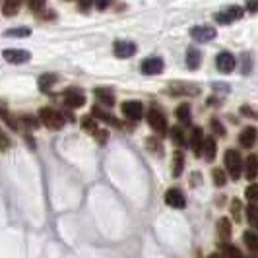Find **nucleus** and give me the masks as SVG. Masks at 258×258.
Listing matches in <instances>:
<instances>
[{
  "label": "nucleus",
  "mask_w": 258,
  "mask_h": 258,
  "mask_svg": "<svg viewBox=\"0 0 258 258\" xmlns=\"http://www.w3.org/2000/svg\"><path fill=\"white\" fill-rule=\"evenodd\" d=\"M223 163L227 167V173L231 175V179H239L241 177V173H243V159H241V155H239L237 150L229 148L225 152V155H223Z\"/></svg>",
  "instance_id": "nucleus-1"
},
{
  "label": "nucleus",
  "mask_w": 258,
  "mask_h": 258,
  "mask_svg": "<svg viewBox=\"0 0 258 258\" xmlns=\"http://www.w3.org/2000/svg\"><path fill=\"white\" fill-rule=\"evenodd\" d=\"M39 118H41V122H43L47 128H51V130H60L66 122L64 115L58 113V111H54V109H41V111H39Z\"/></svg>",
  "instance_id": "nucleus-2"
},
{
  "label": "nucleus",
  "mask_w": 258,
  "mask_h": 258,
  "mask_svg": "<svg viewBox=\"0 0 258 258\" xmlns=\"http://www.w3.org/2000/svg\"><path fill=\"white\" fill-rule=\"evenodd\" d=\"M148 122H150V126L157 134H165L167 132V118H165V115L159 109H155V107L148 111Z\"/></svg>",
  "instance_id": "nucleus-3"
},
{
  "label": "nucleus",
  "mask_w": 258,
  "mask_h": 258,
  "mask_svg": "<svg viewBox=\"0 0 258 258\" xmlns=\"http://www.w3.org/2000/svg\"><path fill=\"white\" fill-rule=\"evenodd\" d=\"M216 35H218V31H216V27L212 26H196L190 29V37L196 39L198 43H208Z\"/></svg>",
  "instance_id": "nucleus-4"
},
{
  "label": "nucleus",
  "mask_w": 258,
  "mask_h": 258,
  "mask_svg": "<svg viewBox=\"0 0 258 258\" xmlns=\"http://www.w3.org/2000/svg\"><path fill=\"white\" fill-rule=\"evenodd\" d=\"M120 111H122V115L126 116L128 120H138L144 115V107L140 101H124L122 107H120Z\"/></svg>",
  "instance_id": "nucleus-5"
},
{
  "label": "nucleus",
  "mask_w": 258,
  "mask_h": 258,
  "mask_svg": "<svg viewBox=\"0 0 258 258\" xmlns=\"http://www.w3.org/2000/svg\"><path fill=\"white\" fill-rule=\"evenodd\" d=\"M243 16V8L241 6H229V8H225L223 12L216 14V22H220V24H231L235 20H239Z\"/></svg>",
  "instance_id": "nucleus-6"
},
{
  "label": "nucleus",
  "mask_w": 258,
  "mask_h": 258,
  "mask_svg": "<svg viewBox=\"0 0 258 258\" xmlns=\"http://www.w3.org/2000/svg\"><path fill=\"white\" fill-rule=\"evenodd\" d=\"M4 58L12 64H24L31 58V52L24 51V49H6L4 51Z\"/></svg>",
  "instance_id": "nucleus-7"
},
{
  "label": "nucleus",
  "mask_w": 258,
  "mask_h": 258,
  "mask_svg": "<svg viewBox=\"0 0 258 258\" xmlns=\"http://www.w3.org/2000/svg\"><path fill=\"white\" fill-rule=\"evenodd\" d=\"M235 64H237V62H235V56H233L231 52L223 51L216 56V66H218L220 72H225V74H227V72H233V70H235Z\"/></svg>",
  "instance_id": "nucleus-8"
},
{
  "label": "nucleus",
  "mask_w": 258,
  "mask_h": 258,
  "mask_svg": "<svg viewBox=\"0 0 258 258\" xmlns=\"http://www.w3.org/2000/svg\"><path fill=\"white\" fill-rule=\"evenodd\" d=\"M64 103H66V107H70V109H80L82 105L86 103V97H84V93L80 90L72 88V90H66Z\"/></svg>",
  "instance_id": "nucleus-9"
},
{
  "label": "nucleus",
  "mask_w": 258,
  "mask_h": 258,
  "mask_svg": "<svg viewBox=\"0 0 258 258\" xmlns=\"http://www.w3.org/2000/svg\"><path fill=\"white\" fill-rule=\"evenodd\" d=\"M113 51H115V56H118V58H130L136 52V45L132 41H116Z\"/></svg>",
  "instance_id": "nucleus-10"
},
{
  "label": "nucleus",
  "mask_w": 258,
  "mask_h": 258,
  "mask_svg": "<svg viewBox=\"0 0 258 258\" xmlns=\"http://www.w3.org/2000/svg\"><path fill=\"white\" fill-rule=\"evenodd\" d=\"M163 70V60L159 56H150L142 62V72L148 74V76H154V74H159Z\"/></svg>",
  "instance_id": "nucleus-11"
},
{
  "label": "nucleus",
  "mask_w": 258,
  "mask_h": 258,
  "mask_svg": "<svg viewBox=\"0 0 258 258\" xmlns=\"http://www.w3.org/2000/svg\"><path fill=\"white\" fill-rule=\"evenodd\" d=\"M165 204L171 208H184V204H186L184 194L179 188H169L165 192Z\"/></svg>",
  "instance_id": "nucleus-12"
},
{
  "label": "nucleus",
  "mask_w": 258,
  "mask_h": 258,
  "mask_svg": "<svg viewBox=\"0 0 258 258\" xmlns=\"http://www.w3.org/2000/svg\"><path fill=\"white\" fill-rule=\"evenodd\" d=\"M239 142H241L243 148L250 150V148L254 146V142H256V128H254V126H246V128L241 132V136H239Z\"/></svg>",
  "instance_id": "nucleus-13"
},
{
  "label": "nucleus",
  "mask_w": 258,
  "mask_h": 258,
  "mask_svg": "<svg viewBox=\"0 0 258 258\" xmlns=\"http://www.w3.org/2000/svg\"><path fill=\"white\" fill-rule=\"evenodd\" d=\"M218 237H220V245H225L231 239V223L227 218H221L218 221Z\"/></svg>",
  "instance_id": "nucleus-14"
},
{
  "label": "nucleus",
  "mask_w": 258,
  "mask_h": 258,
  "mask_svg": "<svg viewBox=\"0 0 258 258\" xmlns=\"http://www.w3.org/2000/svg\"><path fill=\"white\" fill-rule=\"evenodd\" d=\"M202 142H204V132H202L200 126H196V128H192V132H190V140H188V144H190V148H192V152L196 155H200Z\"/></svg>",
  "instance_id": "nucleus-15"
},
{
  "label": "nucleus",
  "mask_w": 258,
  "mask_h": 258,
  "mask_svg": "<svg viewBox=\"0 0 258 258\" xmlns=\"http://www.w3.org/2000/svg\"><path fill=\"white\" fill-rule=\"evenodd\" d=\"M95 97H97V101L105 107H113L115 105V95H113V91L107 90V88H97L95 90Z\"/></svg>",
  "instance_id": "nucleus-16"
},
{
  "label": "nucleus",
  "mask_w": 258,
  "mask_h": 258,
  "mask_svg": "<svg viewBox=\"0 0 258 258\" xmlns=\"http://www.w3.org/2000/svg\"><path fill=\"white\" fill-rule=\"evenodd\" d=\"M200 155H202L206 161H214V157H216V140H212V138H204V142H202V150H200Z\"/></svg>",
  "instance_id": "nucleus-17"
},
{
  "label": "nucleus",
  "mask_w": 258,
  "mask_h": 258,
  "mask_svg": "<svg viewBox=\"0 0 258 258\" xmlns=\"http://www.w3.org/2000/svg\"><path fill=\"white\" fill-rule=\"evenodd\" d=\"M202 62V52L198 51L196 47H190L188 51H186V66L190 68V70H196L198 66Z\"/></svg>",
  "instance_id": "nucleus-18"
},
{
  "label": "nucleus",
  "mask_w": 258,
  "mask_h": 258,
  "mask_svg": "<svg viewBox=\"0 0 258 258\" xmlns=\"http://www.w3.org/2000/svg\"><path fill=\"white\" fill-rule=\"evenodd\" d=\"M93 116H97L99 120H103V122H107V124H111V126H120V122L116 120L113 115H109V113H105V111H101L99 107H95L93 109Z\"/></svg>",
  "instance_id": "nucleus-19"
},
{
  "label": "nucleus",
  "mask_w": 258,
  "mask_h": 258,
  "mask_svg": "<svg viewBox=\"0 0 258 258\" xmlns=\"http://www.w3.org/2000/svg\"><path fill=\"white\" fill-rule=\"evenodd\" d=\"M175 115H177V118L181 120L182 124H190V107L186 103L179 105L177 111H175Z\"/></svg>",
  "instance_id": "nucleus-20"
},
{
  "label": "nucleus",
  "mask_w": 258,
  "mask_h": 258,
  "mask_svg": "<svg viewBox=\"0 0 258 258\" xmlns=\"http://www.w3.org/2000/svg\"><path fill=\"white\" fill-rule=\"evenodd\" d=\"M245 167H246V179L248 181H254L256 179V155H248Z\"/></svg>",
  "instance_id": "nucleus-21"
},
{
  "label": "nucleus",
  "mask_w": 258,
  "mask_h": 258,
  "mask_svg": "<svg viewBox=\"0 0 258 258\" xmlns=\"http://www.w3.org/2000/svg\"><path fill=\"white\" fill-rule=\"evenodd\" d=\"M243 239H245L246 246L252 250V252H256L258 250V235L254 231H245L243 233Z\"/></svg>",
  "instance_id": "nucleus-22"
},
{
  "label": "nucleus",
  "mask_w": 258,
  "mask_h": 258,
  "mask_svg": "<svg viewBox=\"0 0 258 258\" xmlns=\"http://www.w3.org/2000/svg\"><path fill=\"white\" fill-rule=\"evenodd\" d=\"M171 140H173V144L177 146V148H182L184 144H186V138H184V132H182L179 126H175V128L171 130Z\"/></svg>",
  "instance_id": "nucleus-23"
},
{
  "label": "nucleus",
  "mask_w": 258,
  "mask_h": 258,
  "mask_svg": "<svg viewBox=\"0 0 258 258\" xmlns=\"http://www.w3.org/2000/svg\"><path fill=\"white\" fill-rule=\"evenodd\" d=\"M54 82H56V76H54V74H43V76L39 78V90L49 91Z\"/></svg>",
  "instance_id": "nucleus-24"
},
{
  "label": "nucleus",
  "mask_w": 258,
  "mask_h": 258,
  "mask_svg": "<svg viewBox=\"0 0 258 258\" xmlns=\"http://www.w3.org/2000/svg\"><path fill=\"white\" fill-rule=\"evenodd\" d=\"M182 165H184V157H182L181 152H175V157H173V177H179L181 175Z\"/></svg>",
  "instance_id": "nucleus-25"
},
{
  "label": "nucleus",
  "mask_w": 258,
  "mask_h": 258,
  "mask_svg": "<svg viewBox=\"0 0 258 258\" xmlns=\"http://www.w3.org/2000/svg\"><path fill=\"white\" fill-rule=\"evenodd\" d=\"M22 0H4V16H16Z\"/></svg>",
  "instance_id": "nucleus-26"
},
{
  "label": "nucleus",
  "mask_w": 258,
  "mask_h": 258,
  "mask_svg": "<svg viewBox=\"0 0 258 258\" xmlns=\"http://www.w3.org/2000/svg\"><path fill=\"white\" fill-rule=\"evenodd\" d=\"M212 177H214V182H216L218 186H223V184L227 182V175H225L223 169H214V171H212Z\"/></svg>",
  "instance_id": "nucleus-27"
},
{
  "label": "nucleus",
  "mask_w": 258,
  "mask_h": 258,
  "mask_svg": "<svg viewBox=\"0 0 258 258\" xmlns=\"http://www.w3.org/2000/svg\"><path fill=\"white\" fill-rule=\"evenodd\" d=\"M246 216H248V223H250V227H258L256 206H254V202H250V206L246 208Z\"/></svg>",
  "instance_id": "nucleus-28"
},
{
  "label": "nucleus",
  "mask_w": 258,
  "mask_h": 258,
  "mask_svg": "<svg viewBox=\"0 0 258 258\" xmlns=\"http://www.w3.org/2000/svg\"><path fill=\"white\" fill-rule=\"evenodd\" d=\"M31 33V29H27V27H20V29H8L4 35L6 37H27Z\"/></svg>",
  "instance_id": "nucleus-29"
},
{
  "label": "nucleus",
  "mask_w": 258,
  "mask_h": 258,
  "mask_svg": "<svg viewBox=\"0 0 258 258\" xmlns=\"http://www.w3.org/2000/svg\"><path fill=\"white\" fill-rule=\"evenodd\" d=\"M0 116H2V120H4V122H6V124H8V126H10V128H18V124H16V120H14V116L10 115V113H8V111H4V109H0Z\"/></svg>",
  "instance_id": "nucleus-30"
},
{
  "label": "nucleus",
  "mask_w": 258,
  "mask_h": 258,
  "mask_svg": "<svg viewBox=\"0 0 258 258\" xmlns=\"http://www.w3.org/2000/svg\"><path fill=\"white\" fill-rule=\"evenodd\" d=\"M82 126H84L86 130H90V132H95V130H97V126H95V118H91V116H84Z\"/></svg>",
  "instance_id": "nucleus-31"
},
{
  "label": "nucleus",
  "mask_w": 258,
  "mask_h": 258,
  "mask_svg": "<svg viewBox=\"0 0 258 258\" xmlns=\"http://www.w3.org/2000/svg\"><path fill=\"white\" fill-rule=\"evenodd\" d=\"M210 126H212V130L218 134V136H225V128L221 126V122L218 120V118H212V122H210Z\"/></svg>",
  "instance_id": "nucleus-32"
},
{
  "label": "nucleus",
  "mask_w": 258,
  "mask_h": 258,
  "mask_svg": "<svg viewBox=\"0 0 258 258\" xmlns=\"http://www.w3.org/2000/svg\"><path fill=\"white\" fill-rule=\"evenodd\" d=\"M256 194H258V188H256V184L252 182V184L246 188V198H248V202H256Z\"/></svg>",
  "instance_id": "nucleus-33"
},
{
  "label": "nucleus",
  "mask_w": 258,
  "mask_h": 258,
  "mask_svg": "<svg viewBox=\"0 0 258 258\" xmlns=\"http://www.w3.org/2000/svg\"><path fill=\"white\" fill-rule=\"evenodd\" d=\"M231 210H233V218L237 221H241V202L239 200H233Z\"/></svg>",
  "instance_id": "nucleus-34"
},
{
  "label": "nucleus",
  "mask_w": 258,
  "mask_h": 258,
  "mask_svg": "<svg viewBox=\"0 0 258 258\" xmlns=\"http://www.w3.org/2000/svg\"><path fill=\"white\" fill-rule=\"evenodd\" d=\"M22 120H24V124H27L29 128H37L39 126V120H35V116H31V115L22 116Z\"/></svg>",
  "instance_id": "nucleus-35"
},
{
  "label": "nucleus",
  "mask_w": 258,
  "mask_h": 258,
  "mask_svg": "<svg viewBox=\"0 0 258 258\" xmlns=\"http://www.w3.org/2000/svg\"><path fill=\"white\" fill-rule=\"evenodd\" d=\"M10 148V140H8V136L0 130V152H4V150H8Z\"/></svg>",
  "instance_id": "nucleus-36"
},
{
  "label": "nucleus",
  "mask_w": 258,
  "mask_h": 258,
  "mask_svg": "<svg viewBox=\"0 0 258 258\" xmlns=\"http://www.w3.org/2000/svg\"><path fill=\"white\" fill-rule=\"evenodd\" d=\"M27 4H29V8H31V10L39 12V10L45 6V0H27Z\"/></svg>",
  "instance_id": "nucleus-37"
},
{
  "label": "nucleus",
  "mask_w": 258,
  "mask_h": 258,
  "mask_svg": "<svg viewBox=\"0 0 258 258\" xmlns=\"http://www.w3.org/2000/svg\"><path fill=\"white\" fill-rule=\"evenodd\" d=\"M223 252H225V254H235V256H241V250H239V248H235V246H225V248H223Z\"/></svg>",
  "instance_id": "nucleus-38"
},
{
  "label": "nucleus",
  "mask_w": 258,
  "mask_h": 258,
  "mask_svg": "<svg viewBox=\"0 0 258 258\" xmlns=\"http://www.w3.org/2000/svg\"><path fill=\"white\" fill-rule=\"evenodd\" d=\"M148 148H154L152 152H155V154H159V150H161V146H159L157 140H148Z\"/></svg>",
  "instance_id": "nucleus-39"
},
{
  "label": "nucleus",
  "mask_w": 258,
  "mask_h": 258,
  "mask_svg": "<svg viewBox=\"0 0 258 258\" xmlns=\"http://www.w3.org/2000/svg\"><path fill=\"white\" fill-rule=\"evenodd\" d=\"M111 2H113V0H95V6H97L99 10H105V8H107Z\"/></svg>",
  "instance_id": "nucleus-40"
},
{
  "label": "nucleus",
  "mask_w": 258,
  "mask_h": 258,
  "mask_svg": "<svg viewBox=\"0 0 258 258\" xmlns=\"http://www.w3.org/2000/svg\"><path fill=\"white\" fill-rule=\"evenodd\" d=\"M78 4H80L82 10H88V8L91 6V0H78Z\"/></svg>",
  "instance_id": "nucleus-41"
},
{
  "label": "nucleus",
  "mask_w": 258,
  "mask_h": 258,
  "mask_svg": "<svg viewBox=\"0 0 258 258\" xmlns=\"http://www.w3.org/2000/svg\"><path fill=\"white\" fill-rule=\"evenodd\" d=\"M190 184H200V173H192L190 175Z\"/></svg>",
  "instance_id": "nucleus-42"
},
{
  "label": "nucleus",
  "mask_w": 258,
  "mask_h": 258,
  "mask_svg": "<svg viewBox=\"0 0 258 258\" xmlns=\"http://www.w3.org/2000/svg\"><path fill=\"white\" fill-rule=\"evenodd\" d=\"M246 10H248V12H256V0H250L248 6H246Z\"/></svg>",
  "instance_id": "nucleus-43"
}]
</instances>
